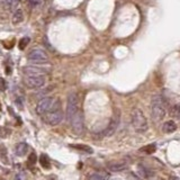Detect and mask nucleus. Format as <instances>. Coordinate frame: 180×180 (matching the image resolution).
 <instances>
[{"label":"nucleus","instance_id":"obj_6","mask_svg":"<svg viewBox=\"0 0 180 180\" xmlns=\"http://www.w3.org/2000/svg\"><path fill=\"white\" fill-rule=\"evenodd\" d=\"M28 60L34 63H38V64H43L45 62H48V56L45 51L42 48H34L28 53Z\"/></svg>","mask_w":180,"mask_h":180},{"label":"nucleus","instance_id":"obj_19","mask_svg":"<svg viewBox=\"0 0 180 180\" xmlns=\"http://www.w3.org/2000/svg\"><path fill=\"white\" fill-rule=\"evenodd\" d=\"M170 114H171L172 117H177V118L180 117V102H178V104H176L172 107Z\"/></svg>","mask_w":180,"mask_h":180},{"label":"nucleus","instance_id":"obj_9","mask_svg":"<svg viewBox=\"0 0 180 180\" xmlns=\"http://www.w3.org/2000/svg\"><path fill=\"white\" fill-rule=\"evenodd\" d=\"M24 72H25L26 76H43L46 72V70L36 67H25L24 68Z\"/></svg>","mask_w":180,"mask_h":180},{"label":"nucleus","instance_id":"obj_29","mask_svg":"<svg viewBox=\"0 0 180 180\" xmlns=\"http://www.w3.org/2000/svg\"><path fill=\"white\" fill-rule=\"evenodd\" d=\"M6 71H7V72H6L7 74H10V68H9V67H7V70H6Z\"/></svg>","mask_w":180,"mask_h":180},{"label":"nucleus","instance_id":"obj_17","mask_svg":"<svg viewBox=\"0 0 180 180\" xmlns=\"http://www.w3.org/2000/svg\"><path fill=\"white\" fill-rule=\"evenodd\" d=\"M39 163H41V166H42L44 169H50L51 168L50 160H48V157H46L45 154H42L41 157H39Z\"/></svg>","mask_w":180,"mask_h":180},{"label":"nucleus","instance_id":"obj_18","mask_svg":"<svg viewBox=\"0 0 180 180\" xmlns=\"http://www.w3.org/2000/svg\"><path fill=\"white\" fill-rule=\"evenodd\" d=\"M74 149L80 150V151L87 152V153H92V149L88 145H83V144H76V145H72Z\"/></svg>","mask_w":180,"mask_h":180},{"label":"nucleus","instance_id":"obj_1","mask_svg":"<svg viewBox=\"0 0 180 180\" xmlns=\"http://www.w3.org/2000/svg\"><path fill=\"white\" fill-rule=\"evenodd\" d=\"M151 114L155 122H161L167 114L166 104L162 96L157 95L153 97L151 101Z\"/></svg>","mask_w":180,"mask_h":180},{"label":"nucleus","instance_id":"obj_31","mask_svg":"<svg viewBox=\"0 0 180 180\" xmlns=\"http://www.w3.org/2000/svg\"><path fill=\"white\" fill-rule=\"evenodd\" d=\"M0 110H1V102H0Z\"/></svg>","mask_w":180,"mask_h":180},{"label":"nucleus","instance_id":"obj_22","mask_svg":"<svg viewBox=\"0 0 180 180\" xmlns=\"http://www.w3.org/2000/svg\"><path fill=\"white\" fill-rule=\"evenodd\" d=\"M138 172H140V174H141V177H143V178H148L150 176V173H149V170L145 168L144 166H138Z\"/></svg>","mask_w":180,"mask_h":180},{"label":"nucleus","instance_id":"obj_2","mask_svg":"<svg viewBox=\"0 0 180 180\" xmlns=\"http://www.w3.org/2000/svg\"><path fill=\"white\" fill-rule=\"evenodd\" d=\"M43 118H44L45 123L50 124L52 126H55V125L61 123L63 119V110L61 108L60 101H55L53 107L46 114L43 115Z\"/></svg>","mask_w":180,"mask_h":180},{"label":"nucleus","instance_id":"obj_25","mask_svg":"<svg viewBox=\"0 0 180 180\" xmlns=\"http://www.w3.org/2000/svg\"><path fill=\"white\" fill-rule=\"evenodd\" d=\"M26 179H27V176H26L25 172H19V173H17L16 180H26Z\"/></svg>","mask_w":180,"mask_h":180},{"label":"nucleus","instance_id":"obj_12","mask_svg":"<svg viewBox=\"0 0 180 180\" xmlns=\"http://www.w3.org/2000/svg\"><path fill=\"white\" fill-rule=\"evenodd\" d=\"M0 159H1V162L3 164H9L10 163V160H9L8 157V150L3 144H0Z\"/></svg>","mask_w":180,"mask_h":180},{"label":"nucleus","instance_id":"obj_11","mask_svg":"<svg viewBox=\"0 0 180 180\" xmlns=\"http://www.w3.org/2000/svg\"><path fill=\"white\" fill-rule=\"evenodd\" d=\"M162 131L166 134H171V133L176 132L177 131V124L174 123L173 121H168L163 124L162 126Z\"/></svg>","mask_w":180,"mask_h":180},{"label":"nucleus","instance_id":"obj_7","mask_svg":"<svg viewBox=\"0 0 180 180\" xmlns=\"http://www.w3.org/2000/svg\"><path fill=\"white\" fill-rule=\"evenodd\" d=\"M54 102H55V101H54L53 97H45V98L41 99L36 106V112L38 115L43 116L53 107Z\"/></svg>","mask_w":180,"mask_h":180},{"label":"nucleus","instance_id":"obj_16","mask_svg":"<svg viewBox=\"0 0 180 180\" xmlns=\"http://www.w3.org/2000/svg\"><path fill=\"white\" fill-rule=\"evenodd\" d=\"M109 176L107 173H101V172H95V173L90 174L89 180H108Z\"/></svg>","mask_w":180,"mask_h":180},{"label":"nucleus","instance_id":"obj_21","mask_svg":"<svg viewBox=\"0 0 180 180\" xmlns=\"http://www.w3.org/2000/svg\"><path fill=\"white\" fill-rule=\"evenodd\" d=\"M141 151L145 152L146 154H152V153H154V152H155V145H154V144H151V145H146V146H144V148L141 150Z\"/></svg>","mask_w":180,"mask_h":180},{"label":"nucleus","instance_id":"obj_28","mask_svg":"<svg viewBox=\"0 0 180 180\" xmlns=\"http://www.w3.org/2000/svg\"><path fill=\"white\" fill-rule=\"evenodd\" d=\"M128 178H129L131 180H140V178L136 177V176H135L134 173H129V174H128Z\"/></svg>","mask_w":180,"mask_h":180},{"label":"nucleus","instance_id":"obj_10","mask_svg":"<svg viewBox=\"0 0 180 180\" xmlns=\"http://www.w3.org/2000/svg\"><path fill=\"white\" fill-rule=\"evenodd\" d=\"M118 122H119V119H118V116H117V117L112 118V122H110V124L108 125V127L106 128V132H105V135H106V136H112V135L115 133L116 128H117V126H118Z\"/></svg>","mask_w":180,"mask_h":180},{"label":"nucleus","instance_id":"obj_4","mask_svg":"<svg viewBox=\"0 0 180 180\" xmlns=\"http://www.w3.org/2000/svg\"><path fill=\"white\" fill-rule=\"evenodd\" d=\"M80 109L79 108V98L78 95L74 92H71L68 97V104H67V118L68 121L71 122L72 117L74 116L78 110Z\"/></svg>","mask_w":180,"mask_h":180},{"label":"nucleus","instance_id":"obj_13","mask_svg":"<svg viewBox=\"0 0 180 180\" xmlns=\"http://www.w3.org/2000/svg\"><path fill=\"white\" fill-rule=\"evenodd\" d=\"M15 152H16V155H18V157H24V155L27 154L28 145L26 143H18L16 145Z\"/></svg>","mask_w":180,"mask_h":180},{"label":"nucleus","instance_id":"obj_3","mask_svg":"<svg viewBox=\"0 0 180 180\" xmlns=\"http://www.w3.org/2000/svg\"><path fill=\"white\" fill-rule=\"evenodd\" d=\"M132 124L133 127H134L135 132L138 133H145L148 129H149V123H148V119H146L144 112L141 109L136 108V109L133 110L132 114Z\"/></svg>","mask_w":180,"mask_h":180},{"label":"nucleus","instance_id":"obj_24","mask_svg":"<svg viewBox=\"0 0 180 180\" xmlns=\"http://www.w3.org/2000/svg\"><path fill=\"white\" fill-rule=\"evenodd\" d=\"M9 134H10V131H9L8 128H6V127L0 126V138H6Z\"/></svg>","mask_w":180,"mask_h":180},{"label":"nucleus","instance_id":"obj_20","mask_svg":"<svg viewBox=\"0 0 180 180\" xmlns=\"http://www.w3.org/2000/svg\"><path fill=\"white\" fill-rule=\"evenodd\" d=\"M29 42H31V38H29V37H22V38H20L19 44H18L19 50H25V48H27V45L29 44Z\"/></svg>","mask_w":180,"mask_h":180},{"label":"nucleus","instance_id":"obj_32","mask_svg":"<svg viewBox=\"0 0 180 180\" xmlns=\"http://www.w3.org/2000/svg\"><path fill=\"white\" fill-rule=\"evenodd\" d=\"M0 54H1V52H0Z\"/></svg>","mask_w":180,"mask_h":180},{"label":"nucleus","instance_id":"obj_5","mask_svg":"<svg viewBox=\"0 0 180 180\" xmlns=\"http://www.w3.org/2000/svg\"><path fill=\"white\" fill-rule=\"evenodd\" d=\"M22 82L25 83L27 88L31 89H36L44 86L45 77L44 76H25L22 79Z\"/></svg>","mask_w":180,"mask_h":180},{"label":"nucleus","instance_id":"obj_23","mask_svg":"<svg viewBox=\"0 0 180 180\" xmlns=\"http://www.w3.org/2000/svg\"><path fill=\"white\" fill-rule=\"evenodd\" d=\"M36 161H37V157H36V154L35 153H31L29 154V157H28V166H31V167H33L34 164H36Z\"/></svg>","mask_w":180,"mask_h":180},{"label":"nucleus","instance_id":"obj_8","mask_svg":"<svg viewBox=\"0 0 180 180\" xmlns=\"http://www.w3.org/2000/svg\"><path fill=\"white\" fill-rule=\"evenodd\" d=\"M71 126H72L73 132L76 134H81L83 132V115L80 109L74 114V116L71 119Z\"/></svg>","mask_w":180,"mask_h":180},{"label":"nucleus","instance_id":"obj_15","mask_svg":"<svg viewBox=\"0 0 180 180\" xmlns=\"http://www.w3.org/2000/svg\"><path fill=\"white\" fill-rule=\"evenodd\" d=\"M24 22V12L20 8L16 9V11L14 12L12 15V22H14L15 25H18L20 22Z\"/></svg>","mask_w":180,"mask_h":180},{"label":"nucleus","instance_id":"obj_14","mask_svg":"<svg viewBox=\"0 0 180 180\" xmlns=\"http://www.w3.org/2000/svg\"><path fill=\"white\" fill-rule=\"evenodd\" d=\"M126 168H127V164L124 162H117V163L108 164V169H109L110 171H114V172L123 171V170H125Z\"/></svg>","mask_w":180,"mask_h":180},{"label":"nucleus","instance_id":"obj_26","mask_svg":"<svg viewBox=\"0 0 180 180\" xmlns=\"http://www.w3.org/2000/svg\"><path fill=\"white\" fill-rule=\"evenodd\" d=\"M6 87H7V84H6L5 79L0 78V91H5Z\"/></svg>","mask_w":180,"mask_h":180},{"label":"nucleus","instance_id":"obj_27","mask_svg":"<svg viewBox=\"0 0 180 180\" xmlns=\"http://www.w3.org/2000/svg\"><path fill=\"white\" fill-rule=\"evenodd\" d=\"M14 1L15 0H3V3L7 8H12V6H14Z\"/></svg>","mask_w":180,"mask_h":180},{"label":"nucleus","instance_id":"obj_30","mask_svg":"<svg viewBox=\"0 0 180 180\" xmlns=\"http://www.w3.org/2000/svg\"><path fill=\"white\" fill-rule=\"evenodd\" d=\"M169 180H178V178H176V177H173V176H171V177L169 178Z\"/></svg>","mask_w":180,"mask_h":180}]
</instances>
